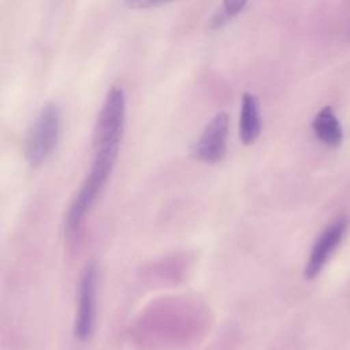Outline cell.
I'll list each match as a JSON object with an SVG mask.
<instances>
[{
	"mask_svg": "<svg viewBox=\"0 0 350 350\" xmlns=\"http://www.w3.org/2000/svg\"><path fill=\"white\" fill-rule=\"evenodd\" d=\"M60 135V108L56 103H46L34 119L26 138V160L30 167L42 165L56 149Z\"/></svg>",
	"mask_w": 350,
	"mask_h": 350,
	"instance_id": "obj_1",
	"label": "cell"
},
{
	"mask_svg": "<svg viewBox=\"0 0 350 350\" xmlns=\"http://www.w3.org/2000/svg\"><path fill=\"white\" fill-rule=\"evenodd\" d=\"M126 122V97L119 86H112L104 100L93 130L94 150L119 152Z\"/></svg>",
	"mask_w": 350,
	"mask_h": 350,
	"instance_id": "obj_2",
	"label": "cell"
},
{
	"mask_svg": "<svg viewBox=\"0 0 350 350\" xmlns=\"http://www.w3.org/2000/svg\"><path fill=\"white\" fill-rule=\"evenodd\" d=\"M98 265L90 260L83 267L78 283V309L74 321V335L78 340L86 342L94 332L96 321V286Z\"/></svg>",
	"mask_w": 350,
	"mask_h": 350,
	"instance_id": "obj_3",
	"label": "cell"
},
{
	"mask_svg": "<svg viewBox=\"0 0 350 350\" xmlns=\"http://www.w3.org/2000/svg\"><path fill=\"white\" fill-rule=\"evenodd\" d=\"M228 116L226 112L216 113L205 126L201 137L193 146V156L204 163H219L227 149Z\"/></svg>",
	"mask_w": 350,
	"mask_h": 350,
	"instance_id": "obj_4",
	"label": "cell"
},
{
	"mask_svg": "<svg viewBox=\"0 0 350 350\" xmlns=\"http://www.w3.org/2000/svg\"><path fill=\"white\" fill-rule=\"evenodd\" d=\"M346 230V220L340 219L332 223L314 242L306 267H305V276L308 279H313L319 275L332 252L336 249L339 242L343 238Z\"/></svg>",
	"mask_w": 350,
	"mask_h": 350,
	"instance_id": "obj_5",
	"label": "cell"
},
{
	"mask_svg": "<svg viewBox=\"0 0 350 350\" xmlns=\"http://www.w3.org/2000/svg\"><path fill=\"white\" fill-rule=\"evenodd\" d=\"M261 131V116L257 96L245 92L242 94L239 115V138L245 145L253 144Z\"/></svg>",
	"mask_w": 350,
	"mask_h": 350,
	"instance_id": "obj_6",
	"label": "cell"
},
{
	"mask_svg": "<svg viewBox=\"0 0 350 350\" xmlns=\"http://www.w3.org/2000/svg\"><path fill=\"white\" fill-rule=\"evenodd\" d=\"M314 135L325 145L336 148L340 145L343 138L342 126L331 107L321 108L312 122Z\"/></svg>",
	"mask_w": 350,
	"mask_h": 350,
	"instance_id": "obj_7",
	"label": "cell"
},
{
	"mask_svg": "<svg viewBox=\"0 0 350 350\" xmlns=\"http://www.w3.org/2000/svg\"><path fill=\"white\" fill-rule=\"evenodd\" d=\"M247 0H223V10L220 19H227L238 15L246 5Z\"/></svg>",
	"mask_w": 350,
	"mask_h": 350,
	"instance_id": "obj_8",
	"label": "cell"
},
{
	"mask_svg": "<svg viewBox=\"0 0 350 350\" xmlns=\"http://www.w3.org/2000/svg\"><path fill=\"white\" fill-rule=\"evenodd\" d=\"M174 0H123V4L129 10H146L152 7H159Z\"/></svg>",
	"mask_w": 350,
	"mask_h": 350,
	"instance_id": "obj_9",
	"label": "cell"
}]
</instances>
